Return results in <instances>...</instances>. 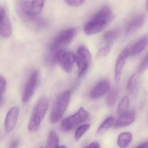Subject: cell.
<instances>
[{
	"instance_id": "obj_1",
	"label": "cell",
	"mask_w": 148,
	"mask_h": 148,
	"mask_svg": "<svg viewBox=\"0 0 148 148\" xmlns=\"http://www.w3.org/2000/svg\"><path fill=\"white\" fill-rule=\"evenodd\" d=\"M114 18L111 9L104 6L97 12L85 24L84 31L87 35H93L105 28Z\"/></svg>"
},
{
	"instance_id": "obj_2",
	"label": "cell",
	"mask_w": 148,
	"mask_h": 148,
	"mask_svg": "<svg viewBox=\"0 0 148 148\" xmlns=\"http://www.w3.org/2000/svg\"><path fill=\"white\" fill-rule=\"evenodd\" d=\"M16 5L18 16L29 28L37 31L46 26V21L44 19L38 16L32 15L28 13L26 3L23 0H16Z\"/></svg>"
},
{
	"instance_id": "obj_3",
	"label": "cell",
	"mask_w": 148,
	"mask_h": 148,
	"mask_svg": "<svg viewBox=\"0 0 148 148\" xmlns=\"http://www.w3.org/2000/svg\"><path fill=\"white\" fill-rule=\"evenodd\" d=\"M49 105V100L46 96H42L39 99L32 111L28 125V129L34 133L40 128L42 121L46 115Z\"/></svg>"
},
{
	"instance_id": "obj_4",
	"label": "cell",
	"mask_w": 148,
	"mask_h": 148,
	"mask_svg": "<svg viewBox=\"0 0 148 148\" xmlns=\"http://www.w3.org/2000/svg\"><path fill=\"white\" fill-rule=\"evenodd\" d=\"M71 95L70 91H66L58 97L50 115L51 123L55 124L62 119L70 102Z\"/></svg>"
},
{
	"instance_id": "obj_5",
	"label": "cell",
	"mask_w": 148,
	"mask_h": 148,
	"mask_svg": "<svg viewBox=\"0 0 148 148\" xmlns=\"http://www.w3.org/2000/svg\"><path fill=\"white\" fill-rule=\"evenodd\" d=\"M76 34V30L70 28L59 32L52 42L51 50L55 54L66 48L72 41Z\"/></svg>"
},
{
	"instance_id": "obj_6",
	"label": "cell",
	"mask_w": 148,
	"mask_h": 148,
	"mask_svg": "<svg viewBox=\"0 0 148 148\" xmlns=\"http://www.w3.org/2000/svg\"><path fill=\"white\" fill-rule=\"evenodd\" d=\"M88 117V112L83 108L81 107L76 113L63 120L61 124L62 129L65 132L72 130L86 121Z\"/></svg>"
},
{
	"instance_id": "obj_7",
	"label": "cell",
	"mask_w": 148,
	"mask_h": 148,
	"mask_svg": "<svg viewBox=\"0 0 148 148\" xmlns=\"http://www.w3.org/2000/svg\"><path fill=\"white\" fill-rule=\"evenodd\" d=\"M53 60L65 72L70 73L73 70L75 56L72 52L63 50L54 54Z\"/></svg>"
},
{
	"instance_id": "obj_8",
	"label": "cell",
	"mask_w": 148,
	"mask_h": 148,
	"mask_svg": "<svg viewBox=\"0 0 148 148\" xmlns=\"http://www.w3.org/2000/svg\"><path fill=\"white\" fill-rule=\"evenodd\" d=\"M91 60L90 52L86 47L81 46L78 48L75 56V61L78 68V76H82L88 70Z\"/></svg>"
},
{
	"instance_id": "obj_9",
	"label": "cell",
	"mask_w": 148,
	"mask_h": 148,
	"mask_svg": "<svg viewBox=\"0 0 148 148\" xmlns=\"http://www.w3.org/2000/svg\"><path fill=\"white\" fill-rule=\"evenodd\" d=\"M38 71H33L26 83L22 97L23 102L24 103L27 102L34 94L38 83Z\"/></svg>"
},
{
	"instance_id": "obj_10",
	"label": "cell",
	"mask_w": 148,
	"mask_h": 148,
	"mask_svg": "<svg viewBox=\"0 0 148 148\" xmlns=\"http://www.w3.org/2000/svg\"><path fill=\"white\" fill-rule=\"evenodd\" d=\"M12 31L11 22L6 10L0 6V36L8 38L12 34Z\"/></svg>"
},
{
	"instance_id": "obj_11",
	"label": "cell",
	"mask_w": 148,
	"mask_h": 148,
	"mask_svg": "<svg viewBox=\"0 0 148 148\" xmlns=\"http://www.w3.org/2000/svg\"><path fill=\"white\" fill-rule=\"evenodd\" d=\"M129 56V49L125 48L122 51L116 60L114 74L115 81L116 82H119L121 80L122 71Z\"/></svg>"
},
{
	"instance_id": "obj_12",
	"label": "cell",
	"mask_w": 148,
	"mask_h": 148,
	"mask_svg": "<svg viewBox=\"0 0 148 148\" xmlns=\"http://www.w3.org/2000/svg\"><path fill=\"white\" fill-rule=\"evenodd\" d=\"M19 108L15 106L11 108L7 114L5 121V130L7 133H10L16 125L19 114Z\"/></svg>"
},
{
	"instance_id": "obj_13",
	"label": "cell",
	"mask_w": 148,
	"mask_h": 148,
	"mask_svg": "<svg viewBox=\"0 0 148 148\" xmlns=\"http://www.w3.org/2000/svg\"><path fill=\"white\" fill-rule=\"evenodd\" d=\"M110 85V83L108 80L101 81L90 91V97L93 99H97L103 96L109 91Z\"/></svg>"
},
{
	"instance_id": "obj_14",
	"label": "cell",
	"mask_w": 148,
	"mask_h": 148,
	"mask_svg": "<svg viewBox=\"0 0 148 148\" xmlns=\"http://www.w3.org/2000/svg\"><path fill=\"white\" fill-rule=\"evenodd\" d=\"M135 116L132 111L125 112L120 114L114 123V127L116 128L123 127L131 125L135 120Z\"/></svg>"
},
{
	"instance_id": "obj_15",
	"label": "cell",
	"mask_w": 148,
	"mask_h": 148,
	"mask_svg": "<svg viewBox=\"0 0 148 148\" xmlns=\"http://www.w3.org/2000/svg\"><path fill=\"white\" fill-rule=\"evenodd\" d=\"M148 44V36H144L136 41L129 49V56H134L141 53Z\"/></svg>"
},
{
	"instance_id": "obj_16",
	"label": "cell",
	"mask_w": 148,
	"mask_h": 148,
	"mask_svg": "<svg viewBox=\"0 0 148 148\" xmlns=\"http://www.w3.org/2000/svg\"><path fill=\"white\" fill-rule=\"evenodd\" d=\"M145 19V16L143 14L137 16L133 18L126 27V34H129L140 28L144 23Z\"/></svg>"
},
{
	"instance_id": "obj_17",
	"label": "cell",
	"mask_w": 148,
	"mask_h": 148,
	"mask_svg": "<svg viewBox=\"0 0 148 148\" xmlns=\"http://www.w3.org/2000/svg\"><path fill=\"white\" fill-rule=\"evenodd\" d=\"M46 0H33L30 2L28 13L34 16H38L41 13Z\"/></svg>"
},
{
	"instance_id": "obj_18",
	"label": "cell",
	"mask_w": 148,
	"mask_h": 148,
	"mask_svg": "<svg viewBox=\"0 0 148 148\" xmlns=\"http://www.w3.org/2000/svg\"><path fill=\"white\" fill-rule=\"evenodd\" d=\"M133 140V136L130 132H126L121 133L117 138V145L120 147H127Z\"/></svg>"
},
{
	"instance_id": "obj_19",
	"label": "cell",
	"mask_w": 148,
	"mask_h": 148,
	"mask_svg": "<svg viewBox=\"0 0 148 148\" xmlns=\"http://www.w3.org/2000/svg\"><path fill=\"white\" fill-rule=\"evenodd\" d=\"M139 86V80L136 74H134L129 79L127 85V91L131 94H134L137 91Z\"/></svg>"
},
{
	"instance_id": "obj_20",
	"label": "cell",
	"mask_w": 148,
	"mask_h": 148,
	"mask_svg": "<svg viewBox=\"0 0 148 148\" xmlns=\"http://www.w3.org/2000/svg\"><path fill=\"white\" fill-rule=\"evenodd\" d=\"M119 32L117 30L114 29L106 32L103 36V40L106 45L111 46L114 41L117 38Z\"/></svg>"
},
{
	"instance_id": "obj_21",
	"label": "cell",
	"mask_w": 148,
	"mask_h": 148,
	"mask_svg": "<svg viewBox=\"0 0 148 148\" xmlns=\"http://www.w3.org/2000/svg\"><path fill=\"white\" fill-rule=\"evenodd\" d=\"M119 96L118 89L116 88H113L110 89L108 93L107 96V103L110 107L114 106L117 101Z\"/></svg>"
},
{
	"instance_id": "obj_22",
	"label": "cell",
	"mask_w": 148,
	"mask_h": 148,
	"mask_svg": "<svg viewBox=\"0 0 148 148\" xmlns=\"http://www.w3.org/2000/svg\"><path fill=\"white\" fill-rule=\"evenodd\" d=\"M114 122V118L113 117H109L105 119L101 124L97 130V135L102 134L105 133L113 125Z\"/></svg>"
},
{
	"instance_id": "obj_23",
	"label": "cell",
	"mask_w": 148,
	"mask_h": 148,
	"mask_svg": "<svg viewBox=\"0 0 148 148\" xmlns=\"http://www.w3.org/2000/svg\"><path fill=\"white\" fill-rule=\"evenodd\" d=\"M59 141H60V140H59L58 135L54 131H51L49 135L48 138L47 147H58Z\"/></svg>"
},
{
	"instance_id": "obj_24",
	"label": "cell",
	"mask_w": 148,
	"mask_h": 148,
	"mask_svg": "<svg viewBox=\"0 0 148 148\" xmlns=\"http://www.w3.org/2000/svg\"><path fill=\"white\" fill-rule=\"evenodd\" d=\"M130 103V100L127 96L123 97L120 101L117 107V112L119 114L127 112Z\"/></svg>"
},
{
	"instance_id": "obj_25",
	"label": "cell",
	"mask_w": 148,
	"mask_h": 148,
	"mask_svg": "<svg viewBox=\"0 0 148 148\" xmlns=\"http://www.w3.org/2000/svg\"><path fill=\"white\" fill-rule=\"evenodd\" d=\"M90 124H84L79 127L75 133V140L76 141L80 140L82 136L86 133L90 128Z\"/></svg>"
},
{
	"instance_id": "obj_26",
	"label": "cell",
	"mask_w": 148,
	"mask_h": 148,
	"mask_svg": "<svg viewBox=\"0 0 148 148\" xmlns=\"http://www.w3.org/2000/svg\"><path fill=\"white\" fill-rule=\"evenodd\" d=\"M148 68V51L140 63L138 68V73L139 74L144 73Z\"/></svg>"
},
{
	"instance_id": "obj_27",
	"label": "cell",
	"mask_w": 148,
	"mask_h": 148,
	"mask_svg": "<svg viewBox=\"0 0 148 148\" xmlns=\"http://www.w3.org/2000/svg\"><path fill=\"white\" fill-rule=\"evenodd\" d=\"M111 46L106 45L104 47L100 49L98 51V56H105L107 55L110 51Z\"/></svg>"
},
{
	"instance_id": "obj_28",
	"label": "cell",
	"mask_w": 148,
	"mask_h": 148,
	"mask_svg": "<svg viewBox=\"0 0 148 148\" xmlns=\"http://www.w3.org/2000/svg\"><path fill=\"white\" fill-rule=\"evenodd\" d=\"M65 2L69 6L77 7L82 5L84 0H64Z\"/></svg>"
},
{
	"instance_id": "obj_29",
	"label": "cell",
	"mask_w": 148,
	"mask_h": 148,
	"mask_svg": "<svg viewBox=\"0 0 148 148\" xmlns=\"http://www.w3.org/2000/svg\"><path fill=\"white\" fill-rule=\"evenodd\" d=\"M6 87V79L3 76H0V95H2L4 93Z\"/></svg>"
},
{
	"instance_id": "obj_30",
	"label": "cell",
	"mask_w": 148,
	"mask_h": 148,
	"mask_svg": "<svg viewBox=\"0 0 148 148\" xmlns=\"http://www.w3.org/2000/svg\"><path fill=\"white\" fill-rule=\"evenodd\" d=\"M19 142L18 139H14L11 142L9 145V147L11 148H16L18 147L19 146Z\"/></svg>"
},
{
	"instance_id": "obj_31",
	"label": "cell",
	"mask_w": 148,
	"mask_h": 148,
	"mask_svg": "<svg viewBox=\"0 0 148 148\" xmlns=\"http://www.w3.org/2000/svg\"><path fill=\"white\" fill-rule=\"evenodd\" d=\"M85 147L98 148L101 147V146L98 142H91V143L89 144L88 146Z\"/></svg>"
},
{
	"instance_id": "obj_32",
	"label": "cell",
	"mask_w": 148,
	"mask_h": 148,
	"mask_svg": "<svg viewBox=\"0 0 148 148\" xmlns=\"http://www.w3.org/2000/svg\"><path fill=\"white\" fill-rule=\"evenodd\" d=\"M136 148H148V140H147L146 141L140 144L139 146L136 147Z\"/></svg>"
},
{
	"instance_id": "obj_33",
	"label": "cell",
	"mask_w": 148,
	"mask_h": 148,
	"mask_svg": "<svg viewBox=\"0 0 148 148\" xmlns=\"http://www.w3.org/2000/svg\"><path fill=\"white\" fill-rule=\"evenodd\" d=\"M3 103H4V99L1 96V95H0V107L2 106Z\"/></svg>"
},
{
	"instance_id": "obj_34",
	"label": "cell",
	"mask_w": 148,
	"mask_h": 148,
	"mask_svg": "<svg viewBox=\"0 0 148 148\" xmlns=\"http://www.w3.org/2000/svg\"><path fill=\"white\" fill-rule=\"evenodd\" d=\"M146 8L147 10L148 11V0H147V1H146Z\"/></svg>"
}]
</instances>
